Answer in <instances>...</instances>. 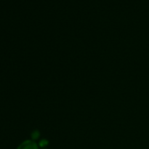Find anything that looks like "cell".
I'll return each instance as SVG.
<instances>
[{"instance_id": "3957f363", "label": "cell", "mask_w": 149, "mask_h": 149, "mask_svg": "<svg viewBox=\"0 0 149 149\" xmlns=\"http://www.w3.org/2000/svg\"><path fill=\"white\" fill-rule=\"evenodd\" d=\"M47 144H48L47 141H46V140H42V141L39 142V146L43 148V147L47 146Z\"/></svg>"}, {"instance_id": "6da1fadb", "label": "cell", "mask_w": 149, "mask_h": 149, "mask_svg": "<svg viewBox=\"0 0 149 149\" xmlns=\"http://www.w3.org/2000/svg\"><path fill=\"white\" fill-rule=\"evenodd\" d=\"M17 149H38V146L33 141H26L22 143Z\"/></svg>"}, {"instance_id": "7a4b0ae2", "label": "cell", "mask_w": 149, "mask_h": 149, "mask_svg": "<svg viewBox=\"0 0 149 149\" xmlns=\"http://www.w3.org/2000/svg\"><path fill=\"white\" fill-rule=\"evenodd\" d=\"M39 136H40V134H39V131L37 130H35L33 131V132H32L31 134V138L33 140H36L38 139V138H39Z\"/></svg>"}]
</instances>
